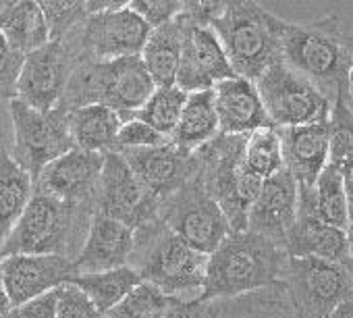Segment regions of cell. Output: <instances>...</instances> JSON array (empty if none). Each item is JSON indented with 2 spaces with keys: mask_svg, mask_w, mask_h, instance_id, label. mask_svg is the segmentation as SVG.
<instances>
[{
  "mask_svg": "<svg viewBox=\"0 0 353 318\" xmlns=\"http://www.w3.org/2000/svg\"><path fill=\"white\" fill-rule=\"evenodd\" d=\"M287 254L274 241L250 231L229 233L208 256L206 281L198 301L237 297L276 283L287 270Z\"/></svg>",
  "mask_w": 353,
  "mask_h": 318,
  "instance_id": "cell-1",
  "label": "cell"
},
{
  "mask_svg": "<svg viewBox=\"0 0 353 318\" xmlns=\"http://www.w3.org/2000/svg\"><path fill=\"white\" fill-rule=\"evenodd\" d=\"M129 266L139 272L143 283L164 295L192 301L204 289L208 256L176 237L160 219H154L135 231Z\"/></svg>",
  "mask_w": 353,
  "mask_h": 318,
  "instance_id": "cell-2",
  "label": "cell"
},
{
  "mask_svg": "<svg viewBox=\"0 0 353 318\" xmlns=\"http://www.w3.org/2000/svg\"><path fill=\"white\" fill-rule=\"evenodd\" d=\"M154 88L156 83L148 75L139 57L114 61L79 59L71 71L61 104L67 110L85 104H102L119 112L125 123L137 115Z\"/></svg>",
  "mask_w": 353,
  "mask_h": 318,
  "instance_id": "cell-3",
  "label": "cell"
},
{
  "mask_svg": "<svg viewBox=\"0 0 353 318\" xmlns=\"http://www.w3.org/2000/svg\"><path fill=\"white\" fill-rule=\"evenodd\" d=\"M210 28L237 77L256 81L270 65L283 59L281 40L285 21L258 3H225L223 13Z\"/></svg>",
  "mask_w": 353,
  "mask_h": 318,
  "instance_id": "cell-4",
  "label": "cell"
},
{
  "mask_svg": "<svg viewBox=\"0 0 353 318\" xmlns=\"http://www.w3.org/2000/svg\"><path fill=\"white\" fill-rule=\"evenodd\" d=\"M92 204L73 206L34 190L17 225L0 248V258L15 254H61L75 258L85 239Z\"/></svg>",
  "mask_w": 353,
  "mask_h": 318,
  "instance_id": "cell-5",
  "label": "cell"
},
{
  "mask_svg": "<svg viewBox=\"0 0 353 318\" xmlns=\"http://www.w3.org/2000/svg\"><path fill=\"white\" fill-rule=\"evenodd\" d=\"M283 61L330 102L347 96L353 52L332 32L310 26L285 23L281 40Z\"/></svg>",
  "mask_w": 353,
  "mask_h": 318,
  "instance_id": "cell-6",
  "label": "cell"
},
{
  "mask_svg": "<svg viewBox=\"0 0 353 318\" xmlns=\"http://www.w3.org/2000/svg\"><path fill=\"white\" fill-rule=\"evenodd\" d=\"M9 112L13 123L11 158L36 183L44 167L73 148L69 110L59 104L42 112L15 98L9 102Z\"/></svg>",
  "mask_w": 353,
  "mask_h": 318,
  "instance_id": "cell-7",
  "label": "cell"
},
{
  "mask_svg": "<svg viewBox=\"0 0 353 318\" xmlns=\"http://www.w3.org/2000/svg\"><path fill=\"white\" fill-rule=\"evenodd\" d=\"M254 83L272 127L287 129L328 121V98L283 59L270 65Z\"/></svg>",
  "mask_w": 353,
  "mask_h": 318,
  "instance_id": "cell-8",
  "label": "cell"
},
{
  "mask_svg": "<svg viewBox=\"0 0 353 318\" xmlns=\"http://www.w3.org/2000/svg\"><path fill=\"white\" fill-rule=\"evenodd\" d=\"M158 219L194 250L210 256L231 233L219 204L204 192L198 175L158 202Z\"/></svg>",
  "mask_w": 353,
  "mask_h": 318,
  "instance_id": "cell-9",
  "label": "cell"
},
{
  "mask_svg": "<svg viewBox=\"0 0 353 318\" xmlns=\"http://www.w3.org/2000/svg\"><path fill=\"white\" fill-rule=\"evenodd\" d=\"M150 32L152 30L129 9V5L121 3L110 11L90 15L85 23L73 32V38L79 59L114 61L139 57Z\"/></svg>",
  "mask_w": 353,
  "mask_h": 318,
  "instance_id": "cell-10",
  "label": "cell"
},
{
  "mask_svg": "<svg viewBox=\"0 0 353 318\" xmlns=\"http://www.w3.org/2000/svg\"><path fill=\"white\" fill-rule=\"evenodd\" d=\"M285 275L301 318H324L343 299L353 297V264L289 258Z\"/></svg>",
  "mask_w": 353,
  "mask_h": 318,
  "instance_id": "cell-11",
  "label": "cell"
},
{
  "mask_svg": "<svg viewBox=\"0 0 353 318\" xmlns=\"http://www.w3.org/2000/svg\"><path fill=\"white\" fill-rule=\"evenodd\" d=\"M158 198L133 175L119 152L104 156V167L94 200V210L137 231L158 219Z\"/></svg>",
  "mask_w": 353,
  "mask_h": 318,
  "instance_id": "cell-12",
  "label": "cell"
},
{
  "mask_svg": "<svg viewBox=\"0 0 353 318\" xmlns=\"http://www.w3.org/2000/svg\"><path fill=\"white\" fill-rule=\"evenodd\" d=\"M75 65L77 48L71 36L28 54L17 81V100L42 112L52 110L61 104Z\"/></svg>",
  "mask_w": 353,
  "mask_h": 318,
  "instance_id": "cell-13",
  "label": "cell"
},
{
  "mask_svg": "<svg viewBox=\"0 0 353 318\" xmlns=\"http://www.w3.org/2000/svg\"><path fill=\"white\" fill-rule=\"evenodd\" d=\"M73 277V260L61 254H15L0 258V281L11 306L54 291Z\"/></svg>",
  "mask_w": 353,
  "mask_h": 318,
  "instance_id": "cell-14",
  "label": "cell"
},
{
  "mask_svg": "<svg viewBox=\"0 0 353 318\" xmlns=\"http://www.w3.org/2000/svg\"><path fill=\"white\" fill-rule=\"evenodd\" d=\"M104 156L106 154L71 148L67 154L59 156L57 161L44 167L34 183V190L73 206H94Z\"/></svg>",
  "mask_w": 353,
  "mask_h": 318,
  "instance_id": "cell-15",
  "label": "cell"
},
{
  "mask_svg": "<svg viewBox=\"0 0 353 318\" xmlns=\"http://www.w3.org/2000/svg\"><path fill=\"white\" fill-rule=\"evenodd\" d=\"M137 181L158 200L168 198L198 175V158L194 152L181 150L170 141L148 150L119 152Z\"/></svg>",
  "mask_w": 353,
  "mask_h": 318,
  "instance_id": "cell-16",
  "label": "cell"
},
{
  "mask_svg": "<svg viewBox=\"0 0 353 318\" xmlns=\"http://www.w3.org/2000/svg\"><path fill=\"white\" fill-rule=\"evenodd\" d=\"M231 77H235V73L212 28L185 23L181 61H179V71H176L174 83L183 92L194 94V92L212 90L216 83L231 79Z\"/></svg>",
  "mask_w": 353,
  "mask_h": 318,
  "instance_id": "cell-17",
  "label": "cell"
},
{
  "mask_svg": "<svg viewBox=\"0 0 353 318\" xmlns=\"http://www.w3.org/2000/svg\"><path fill=\"white\" fill-rule=\"evenodd\" d=\"M299 190L291 173L283 167L272 177L264 179L262 190L248 212V229L283 248L289 229L297 219Z\"/></svg>",
  "mask_w": 353,
  "mask_h": 318,
  "instance_id": "cell-18",
  "label": "cell"
},
{
  "mask_svg": "<svg viewBox=\"0 0 353 318\" xmlns=\"http://www.w3.org/2000/svg\"><path fill=\"white\" fill-rule=\"evenodd\" d=\"M135 248V231L123 223L102 215L92 212L85 239L77 256L73 258L75 275L102 272L119 266H129L131 254Z\"/></svg>",
  "mask_w": 353,
  "mask_h": 318,
  "instance_id": "cell-19",
  "label": "cell"
},
{
  "mask_svg": "<svg viewBox=\"0 0 353 318\" xmlns=\"http://www.w3.org/2000/svg\"><path fill=\"white\" fill-rule=\"evenodd\" d=\"M312 194L314 192H299L297 219L283 244L287 258H318L336 264H351L345 231L316 219L312 212Z\"/></svg>",
  "mask_w": 353,
  "mask_h": 318,
  "instance_id": "cell-20",
  "label": "cell"
},
{
  "mask_svg": "<svg viewBox=\"0 0 353 318\" xmlns=\"http://www.w3.org/2000/svg\"><path fill=\"white\" fill-rule=\"evenodd\" d=\"M283 165L291 173L299 192H314L316 179L328 165L326 123L279 129Z\"/></svg>",
  "mask_w": 353,
  "mask_h": 318,
  "instance_id": "cell-21",
  "label": "cell"
},
{
  "mask_svg": "<svg viewBox=\"0 0 353 318\" xmlns=\"http://www.w3.org/2000/svg\"><path fill=\"white\" fill-rule=\"evenodd\" d=\"M212 96L221 135H250L258 129L272 127L254 81L235 75L216 83Z\"/></svg>",
  "mask_w": 353,
  "mask_h": 318,
  "instance_id": "cell-22",
  "label": "cell"
},
{
  "mask_svg": "<svg viewBox=\"0 0 353 318\" xmlns=\"http://www.w3.org/2000/svg\"><path fill=\"white\" fill-rule=\"evenodd\" d=\"M123 125L119 112L102 104H85L69 110V131L73 148L108 154L117 150V135Z\"/></svg>",
  "mask_w": 353,
  "mask_h": 318,
  "instance_id": "cell-23",
  "label": "cell"
},
{
  "mask_svg": "<svg viewBox=\"0 0 353 318\" xmlns=\"http://www.w3.org/2000/svg\"><path fill=\"white\" fill-rule=\"evenodd\" d=\"M0 38L13 50L28 57L50 42V32L38 3H7L0 11Z\"/></svg>",
  "mask_w": 353,
  "mask_h": 318,
  "instance_id": "cell-24",
  "label": "cell"
},
{
  "mask_svg": "<svg viewBox=\"0 0 353 318\" xmlns=\"http://www.w3.org/2000/svg\"><path fill=\"white\" fill-rule=\"evenodd\" d=\"M183 30L185 23L176 15L172 21L152 30L141 48L139 59L156 86H168L176 79L183 48Z\"/></svg>",
  "mask_w": 353,
  "mask_h": 318,
  "instance_id": "cell-25",
  "label": "cell"
},
{
  "mask_svg": "<svg viewBox=\"0 0 353 318\" xmlns=\"http://www.w3.org/2000/svg\"><path fill=\"white\" fill-rule=\"evenodd\" d=\"M219 117L214 108L212 90L188 94L185 108L176 121L168 141L181 150L196 152L219 135Z\"/></svg>",
  "mask_w": 353,
  "mask_h": 318,
  "instance_id": "cell-26",
  "label": "cell"
},
{
  "mask_svg": "<svg viewBox=\"0 0 353 318\" xmlns=\"http://www.w3.org/2000/svg\"><path fill=\"white\" fill-rule=\"evenodd\" d=\"M32 196V177L13 161L9 152L0 150V248L17 225Z\"/></svg>",
  "mask_w": 353,
  "mask_h": 318,
  "instance_id": "cell-27",
  "label": "cell"
},
{
  "mask_svg": "<svg viewBox=\"0 0 353 318\" xmlns=\"http://www.w3.org/2000/svg\"><path fill=\"white\" fill-rule=\"evenodd\" d=\"M69 283L79 287L92 299L98 312L104 316L143 281L133 266H119V268L102 270V272L75 275Z\"/></svg>",
  "mask_w": 353,
  "mask_h": 318,
  "instance_id": "cell-28",
  "label": "cell"
},
{
  "mask_svg": "<svg viewBox=\"0 0 353 318\" xmlns=\"http://www.w3.org/2000/svg\"><path fill=\"white\" fill-rule=\"evenodd\" d=\"M312 212L318 221L345 231L349 227V210H347V190L345 177L326 165L314 186L312 194Z\"/></svg>",
  "mask_w": 353,
  "mask_h": 318,
  "instance_id": "cell-29",
  "label": "cell"
},
{
  "mask_svg": "<svg viewBox=\"0 0 353 318\" xmlns=\"http://www.w3.org/2000/svg\"><path fill=\"white\" fill-rule=\"evenodd\" d=\"M326 129L328 165L345 177L353 169V110L347 102V96L332 102Z\"/></svg>",
  "mask_w": 353,
  "mask_h": 318,
  "instance_id": "cell-30",
  "label": "cell"
},
{
  "mask_svg": "<svg viewBox=\"0 0 353 318\" xmlns=\"http://www.w3.org/2000/svg\"><path fill=\"white\" fill-rule=\"evenodd\" d=\"M185 102H188V92H183L176 83L156 86L152 96L137 110L135 119L148 123L158 133L170 137L172 129L176 127V121H179L185 108Z\"/></svg>",
  "mask_w": 353,
  "mask_h": 318,
  "instance_id": "cell-31",
  "label": "cell"
},
{
  "mask_svg": "<svg viewBox=\"0 0 353 318\" xmlns=\"http://www.w3.org/2000/svg\"><path fill=\"white\" fill-rule=\"evenodd\" d=\"M243 167L250 173L258 175L260 179H268L285 167L279 129L264 127V129H258V131L245 135Z\"/></svg>",
  "mask_w": 353,
  "mask_h": 318,
  "instance_id": "cell-32",
  "label": "cell"
},
{
  "mask_svg": "<svg viewBox=\"0 0 353 318\" xmlns=\"http://www.w3.org/2000/svg\"><path fill=\"white\" fill-rule=\"evenodd\" d=\"M174 297L164 295L150 283H139L125 299H121L102 318H162Z\"/></svg>",
  "mask_w": 353,
  "mask_h": 318,
  "instance_id": "cell-33",
  "label": "cell"
},
{
  "mask_svg": "<svg viewBox=\"0 0 353 318\" xmlns=\"http://www.w3.org/2000/svg\"><path fill=\"white\" fill-rule=\"evenodd\" d=\"M38 5L44 13L50 32V42L65 40L90 17L88 0L85 3H38Z\"/></svg>",
  "mask_w": 353,
  "mask_h": 318,
  "instance_id": "cell-34",
  "label": "cell"
},
{
  "mask_svg": "<svg viewBox=\"0 0 353 318\" xmlns=\"http://www.w3.org/2000/svg\"><path fill=\"white\" fill-rule=\"evenodd\" d=\"M168 143V137L152 129L148 123L139 119H129L121 125L119 135H117V150L114 152H125V150H148V148H158Z\"/></svg>",
  "mask_w": 353,
  "mask_h": 318,
  "instance_id": "cell-35",
  "label": "cell"
},
{
  "mask_svg": "<svg viewBox=\"0 0 353 318\" xmlns=\"http://www.w3.org/2000/svg\"><path fill=\"white\" fill-rule=\"evenodd\" d=\"M54 318H102V314L79 287L65 283L57 289Z\"/></svg>",
  "mask_w": 353,
  "mask_h": 318,
  "instance_id": "cell-36",
  "label": "cell"
},
{
  "mask_svg": "<svg viewBox=\"0 0 353 318\" xmlns=\"http://www.w3.org/2000/svg\"><path fill=\"white\" fill-rule=\"evenodd\" d=\"M127 5L150 30L172 21L183 11V3H176V0H135Z\"/></svg>",
  "mask_w": 353,
  "mask_h": 318,
  "instance_id": "cell-37",
  "label": "cell"
},
{
  "mask_svg": "<svg viewBox=\"0 0 353 318\" xmlns=\"http://www.w3.org/2000/svg\"><path fill=\"white\" fill-rule=\"evenodd\" d=\"M26 57L13 50L3 38H0V102L17 98V81L23 69Z\"/></svg>",
  "mask_w": 353,
  "mask_h": 318,
  "instance_id": "cell-38",
  "label": "cell"
},
{
  "mask_svg": "<svg viewBox=\"0 0 353 318\" xmlns=\"http://www.w3.org/2000/svg\"><path fill=\"white\" fill-rule=\"evenodd\" d=\"M57 314V289L40 297L28 299L11 308L9 318H54Z\"/></svg>",
  "mask_w": 353,
  "mask_h": 318,
  "instance_id": "cell-39",
  "label": "cell"
},
{
  "mask_svg": "<svg viewBox=\"0 0 353 318\" xmlns=\"http://www.w3.org/2000/svg\"><path fill=\"white\" fill-rule=\"evenodd\" d=\"M216 308L212 301H183V299H172L170 308L162 318H214Z\"/></svg>",
  "mask_w": 353,
  "mask_h": 318,
  "instance_id": "cell-40",
  "label": "cell"
},
{
  "mask_svg": "<svg viewBox=\"0 0 353 318\" xmlns=\"http://www.w3.org/2000/svg\"><path fill=\"white\" fill-rule=\"evenodd\" d=\"M324 318H353V297L343 299L339 306H334Z\"/></svg>",
  "mask_w": 353,
  "mask_h": 318,
  "instance_id": "cell-41",
  "label": "cell"
},
{
  "mask_svg": "<svg viewBox=\"0 0 353 318\" xmlns=\"http://www.w3.org/2000/svg\"><path fill=\"white\" fill-rule=\"evenodd\" d=\"M11 301H9V297H7V293H5V287H3V281H0V318H9V314H11Z\"/></svg>",
  "mask_w": 353,
  "mask_h": 318,
  "instance_id": "cell-42",
  "label": "cell"
},
{
  "mask_svg": "<svg viewBox=\"0 0 353 318\" xmlns=\"http://www.w3.org/2000/svg\"><path fill=\"white\" fill-rule=\"evenodd\" d=\"M345 244H347V256L353 264V223L345 229Z\"/></svg>",
  "mask_w": 353,
  "mask_h": 318,
  "instance_id": "cell-43",
  "label": "cell"
},
{
  "mask_svg": "<svg viewBox=\"0 0 353 318\" xmlns=\"http://www.w3.org/2000/svg\"><path fill=\"white\" fill-rule=\"evenodd\" d=\"M347 102L353 110V65H351V73H349V90H347Z\"/></svg>",
  "mask_w": 353,
  "mask_h": 318,
  "instance_id": "cell-44",
  "label": "cell"
},
{
  "mask_svg": "<svg viewBox=\"0 0 353 318\" xmlns=\"http://www.w3.org/2000/svg\"><path fill=\"white\" fill-rule=\"evenodd\" d=\"M345 190H347V194H353V169L349 175H345Z\"/></svg>",
  "mask_w": 353,
  "mask_h": 318,
  "instance_id": "cell-45",
  "label": "cell"
},
{
  "mask_svg": "<svg viewBox=\"0 0 353 318\" xmlns=\"http://www.w3.org/2000/svg\"><path fill=\"white\" fill-rule=\"evenodd\" d=\"M347 210H349V225L353 223V194H347Z\"/></svg>",
  "mask_w": 353,
  "mask_h": 318,
  "instance_id": "cell-46",
  "label": "cell"
},
{
  "mask_svg": "<svg viewBox=\"0 0 353 318\" xmlns=\"http://www.w3.org/2000/svg\"><path fill=\"white\" fill-rule=\"evenodd\" d=\"M5 5H7V3H0V11H3V9H5Z\"/></svg>",
  "mask_w": 353,
  "mask_h": 318,
  "instance_id": "cell-47",
  "label": "cell"
}]
</instances>
